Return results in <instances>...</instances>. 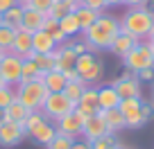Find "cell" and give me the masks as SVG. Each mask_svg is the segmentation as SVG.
Returning a JSON list of instances; mask_svg holds the SVG:
<instances>
[{
	"instance_id": "obj_1",
	"label": "cell",
	"mask_w": 154,
	"mask_h": 149,
	"mask_svg": "<svg viewBox=\"0 0 154 149\" xmlns=\"http://www.w3.org/2000/svg\"><path fill=\"white\" fill-rule=\"evenodd\" d=\"M118 34H120V20L102 11L95 18V23L82 32V39L86 43L88 52H104L111 48V43Z\"/></svg>"
},
{
	"instance_id": "obj_2",
	"label": "cell",
	"mask_w": 154,
	"mask_h": 149,
	"mask_svg": "<svg viewBox=\"0 0 154 149\" xmlns=\"http://www.w3.org/2000/svg\"><path fill=\"white\" fill-rule=\"evenodd\" d=\"M154 27V9L147 5L143 7H129L125 16H120V32L131 34L138 41L147 39L149 29Z\"/></svg>"
},
{
	"instance_id": "obj_3",
	"label": "cell",
	"mask_w": 154,
	"mask_h": 149,
	"mask_svg": "<svg viewBox=\"0 0 154 149\" xmlns=\"http://www.w3.org/2000/svg\"><path fill=\"white\" fill-rule=\"evenodd\" d=\"M23 129H25V136H27V138H32L34 142L43 145V147L50 145V140L57 136L54 122H50L41 111H32V113H29L25 124H23Z\"/></svg>"
},
{
	"instance_id": "obj_4",
	"label": "cell",
	"mask_w": 154,
	"mask_h": 149,
	"mask_svg": "<svg viewBox=\"0 0 154 149\" xmlns=\"http://www.w3.org/2000/svg\"><path fill=\"white\" fill-rule=\"evenodd\" d=\"M45 97H48V88H45L43 79H29L16 86V100L27 111H41Z\"/></svg>"
},
{
	"instance_id": "obj_5",
	"label": "cell",
	"mask_w": 154,
	"mask_h": 149,
	"mask_svg": "<svg viewBox=\"0 0 154 149\" xmlns=\"http://www.w3.org/2000/svg\"><path fill=\"white\" fill-rule=\"evenodd\" d=\"M75 70L79 75L86 86H97L104 77V63L102 59L97 57V52H84V54H77V63H75Z\"/></svg>"
},
{
	"instance_id": "obj_6",
	"label": "cell",
	"mask_w": 154,
	"mask_h": 149,
	"mask_svg": "<svg viewBox=\"0 0 154 149\" xmlns=\"http://www.w3.org/2000/svg\"><path fill=\"white\" fill-rule=\"evenodd\" d=\"M122 66H125V70H129V72H140V70H147V68H154L152 43H149L147 39L138 41V45L122 59Z\"/></svg>"
},
{
	"instance_id": "obj_7",
	"label": "cell",
	"mask_w": 154,
	"mask_h": 149,
	"mask_svg": "<svg viewBox=\"0 0 154 149\" xmlns=\"http://www.w3.org/2000/svg\"><path fill=\"white\" fill-rule=\"evenodd\" d=\"M72 109H75V104H72L63 93H48L43 106H41V113H43L50 122H57L59 118H63L66 113H70Z\"/></svg>"
},
{
	"instance_id": "obj_8",
	"label": "cell",
	"mask_w": 154,
	"mask_h": 149,
	"mask_svg": "<svg viewBox=\"0 0 154 149\" xmlns=\"http://www.w3.org/2000/svg\"><path fill=\"white\" fill-rule=\"evenodd\" d=\"M118 111H120L122 118H125L127 129H140V127H145V120H143V97H127V100H120Z\"/></svg>"
},
{
	"instance_id": "obj_9",
	"label": "cell",
	"mask_w": 154,
	"mask_h": 149,
	"mask_svg": "<svg viewBox=\"0 0 154 149\" xmlns=\"http://www.w3.org/2000/svg\"><path fill=\"white\" fill-rule=\"evenodd\" d=\"M84 124H86V115L79 113L77 109H72L70 113H66L63 118H59V120L54 122V127H57L59 133L70 136V138H82Z\"/></svg>"
},
{
	"instance_id": "obj_10",
	"label": "cell",
	"mask_w": 154,
	"mask_h": 149,
	"mask_svg": "<svg viewBox=\"0 0 154 149\" xmlns=\"http://www.w3.org/2000/svg\"><path fill=\"white\" fill-rule=\"evenodd\" d=\"M111 86H113L116 93L120 95V100H127V97H143V86H140L136 72L125 70L120 77L111 84Z\"/></svg>"
},
{
	"instance_id": "obj_11",
	"label": "cell",
	"mask_w": 154,
	"mask_h": 149,
	"mask_svg": "<svg viewBox=\"0 0 154 149\" xmlns=\"http://www.w3.org/2000/svg\"><path fill=\"white\" fill-rule=\"evenodd\" d=\"M20 66H23V59L20 57H16L11 52L2 54V59H0V75H2L7 86L16 88L20 84Z\"/></svg>"
},
{
	"instance_id": "obj_12",
	"label": "cell",
	"mask_w": 154,
	"mask_h": 149,
	"mask_svg": "<svg viewBox=\"0 0 154 149\" xmlns=\"http://www.w3.org/2000/svg\"><path fill=\"white\" fill-rule=\"evenodd\" d=\"M11 54L25 59H34V50H32V34L23 27H16V34H14V41H11Z\"/></svg>"
},
{
	"instance_id": "obj_13",
	"label": "cell",
	"mask_w": 154,
	"mask_h": 149,
	"mask_svg": "<svg viewBox=\"0 0 154 149\" xmlns=\"http://www.w3.org/2000/svg\"><path fill=\"white\" fill-rule=\"evenodd\" d=\"M27 138L25 136L23 124H14V122H0V147H16L20 145V140Z\"/></svg>"
},
{
	"instance_id": "obj_14",
	"label": "cell",
	"mask_w": 154,
	"mask_h": 149,
	"mask_svg": "<svg viewBox=\"0 0 154 149\" xmlns=\"http://www.w3.org/2000/svg\"><path fill=\"white\" fill-rule=\"evenodd\" d=\"M75 109L79 111V113H84L86 118L95 115L97 111H100V104H97V86H86L84 88L79 102L75 104Z\"/></svg>"
},
{
	"instance_id": "obj_15",
	"label": "cell",
	"mask_w": 154,
	"mask_h": 149,
	"mask_svg": "<svg viewBox=\"0 0 154 149\" xmlns=\"http://www.w3.org/2000/svg\"><path fill=\"white\" fill-rule=\"evenodd\" d=\"M106 133H111V131L106 129L104 120H102V115H100V111H97L95 115L86 118V124H84V131H82V138H84V140L93 142V140L102 138V136H106Z\"/></svg>"
},
{
	"instance_id": "obj_16",
	"label": "cell",
	"mask_w": 154,
	"mask_h": 149,
	"mask_svg": "<svg viewBox=\"0 0 154 149\" xmlns=\"http://www.w3.org/2000/svg\"><path fill=\"white\" fill-rule=\"evenodd\" d=\"M138 45V39L136 36H131V34H125V32H120L118 36L113 39V43H111V48H109V52L111 54H116L118 59H125L127 54L131 52V50Z\"/></svg>"
},
{
	"instance_id": "obj_17",
	"label": "cell",
	"mask_w": 154,
	"mask_h": 149,
	"mask_svg": "<svg viewBox=\"0 0 154 149\" xmlns=\"http://www.w3.org/2000/svg\"><path fill=\"white\" fill-rule=\"evenodd\" d=\"M57 48H59V45L54 43L52 34L43 32V29H38V32L32 34V50L36 54H50V52H54Z\"/></svg>"
},
{
	"instance_id": "obj_18",
	"label": "cell",
	"mask_w": 154,
	"mask_h": 149,
	"mask_svg": "<svg viewBox=\"0 0 154 149\" xmlns=\"http://www.w3.org/2000/svg\"><path fill=\"white\" fill-rule=\"evenodd\" d=\"M77 63V52L70 43H63L57 48V70L66 72V70H72Z\"/></svg>"
},
{
	"instance_id": "obj_19",
	"label": "cell",
	"mask_w": 154,
	"mask_h": 149,
	"mask_svg": "<svg viewBox=\"0 0 154 149\" xmlns=\"http://www.w3.org/2000/svg\"><path fill=\"white\" fill-rule=\"evenodd\" d=\"M97 104H100V111L118 109V104H120V95L116 93V88L111 86V84H106V86H97Z\"/></svg>"
},
{
	"instance_id": "obj_20",
	"label": "cell",
	"mask_w": 154,
	"mask_h": 149,
	"mask_svg": "<svg viewBox=\"0 0 154 149\" xmlns=\"http://www.w3.org/2000/svg\"><path fill=\"white\" fill-rule=\"evenodd\" d=\"M43 20H45V14L36 9H29V7H23V18H20V27L27 29L29 34L38 32V29L43 27Z\"/></svg>"
},
{
	"instance_id": "obj_21",
	"label": "cell",
	"mask_w": 154,
	"mask_h": 149,
	"mask_svg": "<svg viewBox=\"0 0 154 149\" xmlns=\"http://www.w3.org/2000/svg\"><path fill=\"white\" fill-rule=\"evenodd\" d=\"M2 113H5V122H14V124H25V120H27V115L32 113V111H27L23 104H20L18 100H14L7 109H2Z\"/></svg>"
},
{
	"instance_id": "obj_22",
	"label": "cell",
	"mask_w": 154,
	"mask_h": 149,
	"mask_svg": "<svg viewBox=\"0 0 154 149\" xmlns=\"http://www.w3.org/2000/svg\"><path fill=\"white\" fill-rule=\"evenodd\" d=\"M100 115H102V120H104L106 129H109L111 133H118V131L127 129L125 118H122V113H120L118 109H106V111H100Z\"/></svg>"
},
{
	"instance_id": "obj_23",
	"label": "cell",
	"mask_w": 154,
	"mask_h": 149,
	"mask_svg": "<svg viewBox=\"0 0 154 149\" xmlns=\"http://www.w3.org/2000/svg\"><path fill=\"white\" fill-rule=\"evenodd\" d=\"M41 79H43V84H45V88H48V93H61L63 86L68 84L61 70H50V72H45Z\"/></svg>"
},
{
	"instance_id": "obj_24",
	"label": "cell",
	"mask_w": 154,
	"mask_h": 149,
	"mask_svg": "<svg viewBox=\"0 0 154 149\" xmlns=\"http://www.w3.org/2000/svg\"><path fill=\"white\" fill-rule=\"evenodd\" d=\"M59 29L66 34V39H72V36H77V34H82V27H79L77 16L72 14V11H68L66 16L59 18Z\"/></svg>"
},
{
	"instance_id": "obj_25",
	"label": "cell",
	"mask_w": 154,
	"mask_h": 149,
	"mask_svg": "<svg viewBox=\"0 0 154 149\" xmlns=\"http://www.w3.org/2000/svg\"><path fill=\"white\" fill-rule=\"evenodd\" d=\"M34 63L41 70V75H45L50 70H57V50L50 52V54H36L34 52Z\"/></svg>"
},
{
	"instance_id": "obj_26",
	"label": "cell",
	"mask_w": 154,
	"mask_h": 149,
	"mask_svg": "<svg viewBox=\"0 0 154 149\" xmlns=\"http://www.w3.org/2000/svg\"><path fill=\"white\" fill-rule=\"evenodd\" d=\"M72 14L77 16V23H79V27H82V32H84V29H88L93 23H95V18L100 16V11L91 9V7H79V9L72 11Z\"/></svg>"
},
{
	"instance_id": "obj_27",
	"label": "cell",
	"mask_w": 154,
	"mask_h": 149,
	"mask_svg": "<svg viewBox=\"0 0 154 149\" xmlns=\"http://www.w3.org/2000/svg\"><path fill=\"white\" fill-rule=\"evenodd\" d=\"M14 34H16V27L11 25H0V52L7 54L11 50V41H14Z\"/></svg>"
},
{
	"instance_id": "obj_28",
	"label": "cell",
	"mask_w": 154,
	"mask_h": 149,
	"mask_svg": "<svg viewBox=\"0 0 154 149\" xmlns=\"http://www.w3.org/2000/svg\"><path fill=\"white\" fill-rule=\"evenodd\" d=\"M20 18H23V5H20V2H16L14 7H9V9L2 14V23L11 25V27H20Z\"/></svg>"
},
{
	"instance_id": "obj_29",
	"label": "cell",
	"mask_w": 154,
	"mask_h": 149,
	"mask_svg": "<svg viewBox=\"0 0 154 149\" xmlns=\"http://www.w3.org/2000/svg\"><path fill=\"white\" fill-rule=\"evenodd\" d=\"M41 70L36 68L34 59H25L23 66H20V82H29V79H41Z\"/></svg>"
},
{
	"instance_id": "obj_30",
	"label": "cell",
	"mask_w": 154,
	"mask_h": 149,
	"mask_svg": "<svg viewBox=\"0 0 154 149\" xmlns=\"http://www.w3.org/2000/svg\"><path fill=\"white\" fill-rule=\"evenodd\" d=\"M84 88H86V84H84V82H68L66 86H63L61 93L72 102V104H77L79 97H82V93H84Z\"/></svg>"
},
{
	"instance_id": "obj_31",
	"label": "cell",
	"mask_w": 154,
	"mask_h": 149,
	"mask_svg": "<svg viewBox=\"0 0 154 149\" xmlns=\"http://www.w3.org/2000/svg\"><path fill=\"white\" fill-rule=\"evenodd\" d=\"M116 147H120V140L116 138V133H106L91 142V149H116Z\"/></svg>"
},
{
	"instance_id": "obj_32",
	"label": "cell",
	"mask_w": 154,
	"mask_h": 149,
	"mask_svg": "<svg viewBox=\"0 0 154 149\" xmlns=\"http://www.w3.org/2000/svg\"><path fill=\"white\" fill-rule=\"evenodd\" d=\"M72 142H75V138L63 136V133H59V131H57V136L50 140V145H45V149H70Z\"/></svg>"
},
{
	"instance_id": "obj_33",
	"label": "cell",
	"mask_w": 154,
	"mask_h": 149,
	"mask_svg": "<svg viewBox=\"0 0 154 149\" xmlns=\"http://www.w3.org/2000/svg\"><path fill=\"white\" fill-rule=\"evenodd\" d=\"M52 2H54V0H25V2H23V7L36 9V11H41V14H48V11H50V7H52Z\"/></svg>"
},
{
	"instance_id": "obj_34",
	"label": "cell",
	"mask_w": 154,
	"mask_h": 149,
	"mask_svg": "<svg viewBox=\"0 0 154 149\" xmlns=\"http://www.w3.org/2000/svg\"><path fill=\"white\" fill-rule=\"evenodd\" d=\"M14 100H16V88H11V86L0 88V109H7Z\"/></svg>"
},
{
	"instance_id": "obj_35",
	"label": "cell",
	"mask_w": 154,
	"mask_h": 149,
	"mask_svg": "<svg viewBox=\"0 0 154 149\" xmlns=\"http://www.w3.org/2000/svg\"><path fill=\"white\" fill-rule=\"evenodd\" d=\"M68 14V9H66V5H63V0H54L52 2V7H50V11L45 16H52V18H61V16H66Z\"/></svg>"
},
{
	"instance_id": "obj_36",
	"label": "cell",
	"mask_w": 154,
	"mask_h": 149,
	"mask_svg": "<svg viewBox=\"0 0 154 149\" xmlns=\"http://www.w3.org/2000/svg\"><path fill=\"white\" fill-rule=\"evenodd\" d=\"M43 32H48V34H54L59 29V20L57 18H52V16H45V20H43Z\"/></svg>"
},
{
	"instance_id": "obj_37",
	"label": "cell",
	"mask_w": 154,
	"mask_h": 149,
	"mask_svg": "<svg viewBox=\"0 0 154 149\" xmlns=\"http://www.w3.org/2000/svg\"><path fill=\"white\" fill-rule=\"evenodd\" d=\"M82 5L84 7H91V9H95V11H104L106 9V5H104V0H82Z\"/></svg>"
},
{
	"instance_id": "obj_38",
	"label": "cell",
	"mask_w": 154,
	"mask_h": 149,
	"mask_svg": "<svg viewBox=\"0 0 154 149\" xmlns=\"http://www.w3.org/2000/svg\"><path fill=\"white\" fill-rule=\"evenodd\" d=\"M152 118H154V104H149V102H143V120H145V124H147Z\"/></svg>"
},
{
	"instance_id": "obj_39",
	"label": "cell",
	"mask_w": 154,
	"mask_h": 149,
	"mask_svg": "<svg viewBox=\"0 0 154 149\" xmlns=\"http://www.w3.org/2000/svg\"><path fill=\"white\" fill-rule=\"evenodd\" d=\"M138 82H154V68H147V70H140L136 72Z\"/></svg>"
},
{
	"instance_id": "obj_40",
	"label": "cell",
	"mask_w": 154,
	"mask_h": 149,
	"mask_svg": "<svg viewBox=\"0 0 154 149\" xmlns=\"http://www.w3.org/2000/svg\"><path fill=\"white\" fill-rule=\"evenodd\" d=\"M70 149H91V142L84 138H75V142L70 145Z\"/></svg>"
},
{
	"instance_id": "obj_41",
	"label": "cell",
	"mask_w": 154,
	"mask_h": 149,
	"mask_svg": "<svg viewBox=\"0 0 154 149\" xmlns=\"http://www.w3.org/2000/svg\"><path fill=\"white\" fill-rule=\"evenodd\" d=\"M63 5H66L68 11H77L79 7H84V5H82V0H63Z\"/></svg>"
},
{
	"instance_id": "obj_42",
	"label": "cell",
	"mask_w": 154,
	"mask_h": 149,
	"mask_svg": "<svg viewBox=\"0 0 154 149\" xmlns=\"http://www.w3.org/2000/svg\"><path fill=\"white\" fill-rule=\"evenodd\" d=\"M147 2L149 0H122V5H127V7H143Z\"/></svg>"
},
{
	"instance_id": "obj_43",
	"label": "cell",
	"mask_w": 154,
	"mask_h": 149,
	"mask_svg": "<svg viewBox=\"0 0 154 149\" xmlns=\"http://www.w3.org/2000/svg\"><path fill=\"white\" fill-rule=\"evenodd\" d=\"M16 5V0H0V14H5L9 7H14Z\"/></svg>"
},
{
	"instance_id": "obj_44",
	"label": "cell",
	"mask_w": 154,
	"mask_h": 149,
	"mask_svg": "<svg viewBox=\"0 0 154 149\" xmlns=\"http://www.w3.org/2000/svg\"><path fill=\"white\" fill-rule=\"evenodd\" d=\"M104 5L106 7H118V5H122V0H104Z\"/></svg>"
},
{
	"instance_id": "obj_45",
	"label": "cell",
	"mask_w": 154,
	"mask_h": 149,
	"mask_svg": "<svg viewBox=\"0 0 154 149\" xmlns=\"http://www.w3.org/2000/svg\"><path fill=\"white\" fill-rule=\"evenodd\" d=\"M147 41H149V43H154V27L149 29V34H147Z\"/></svg>"
},
{
	"instance_id": "obj_46",
	"label": "cell",
	"mask_w": 154,
	"mask_h": 149,
	"mask_svg": "<svg viewBox=\"0 0 154 149\" xmlns=\"http://www.w3.org/2000/svg\"><path fill=\"white\" fill-rule=\"evenodd\" d=\"M0 122H5V113H2V109H0Z\"/></svg>"
},
{
	"instance_id": "obj_47",
	"label": "cell",
	"mask_w": 154,
	"mask_h": 149,
	"mask_svg": "<svg viewBox=\"0 0 154 149\" xmlns=\"http://www.w3.org/2000/svg\"><path fill=\"white\" fill-rule=\"evenodd\" d=\"M2 86H7V84H5V79H2V75H0V88Z\"/></svg>"
},
{
	"instance_id": "obj_48",
	"label": "cell",
	"mask_w": 154,
	"mask_h": 149,
	"mask_svg": "<svg viewBox=\"0 0 154 149\" xmlns=\"http://www.w3.org/2000/svg\"><path fill=\"white\" fill-rule=\"evenodd\" d=\"M152 104H154V86H152Z\"/></svg>"
},
{
	"instance_id": "obj_49",
	"label": "cell",
	"mask_w": 154,
	"mask_h": 149,
	"mask_svg": "<svg viewBox=\"0 0 154 149\" xmlns=\"http://www.w3.org/2000/svg\"><path fill=\"white\" fill-rule=\"evenodd\" d=\"M16 2H20V5H23V2H25V0H16Z\"/></svg>"
},
{
	"instance_id": "obj_50",
	"label": "cell",
	"mask_w": 154,
	"mask_h": 149,
	"mask_svg": "<svg viewBox=\"0 0 154 149\" xmlns=\"http://www.w3.org/2000/svg\"><path fill=\"white\" fill-rule=\"evenodd\" d=\"M0 25H2V14H0Z\"/></svg>"
},
{
	"instance_id": "obj_51",
	"label": "cell",
	"mask_w": 154,
	"mask_h": 149,
	"mask_svg": "<svg viewBox=\"0 0 154 149\" xmlns=\"http://www.w3.org/2000/svg\"><path fill=\"white\" fill-rule=\"evenodd\" d=\"M116 149H127V147H116Z\"/></svg>"
},
{
	"instance_id": "obj_52",
	"label": "cell",
	"mask_w": 154,
	"mask_h": 149,
	"mask_svg": "<svg viewBox=\"0 0 154 149\" xmlns=\"http://www.w3.org/2000/svg\"><path fill=\"white\" fill-rule=\"evenodd\" d=\"M152 54H154V43H152Z\"/></svg>"
},
{
	"instance_id": "obj_53",
	"label": "cell",
	"mask_w": 154,
	"mask_h": 149,
	"mask_svg": "<svg viewBox=\"0 0 154 149\" xmlns=\"http://www.w3.org/2000/svg\"><path fill=\"white\" fill-rule=\"evenodd\" d=\"M0 59H2V52H0Z\"/></svg>"
},
{
	"instance_id": "obj_54",
	"label": "cell",
	"mask_w": 154,
	"mask_h": 149,
	"mask_svg": "<svg viewBox=\"0 0 154 149\" xmlns=\"http://www.w3.org/2000/svg\"><path fill=\"white\" fill-rule=\"evenodd\" d=\"M129 149H131V147H129Z\"/></svg>"
}]
</instances>
